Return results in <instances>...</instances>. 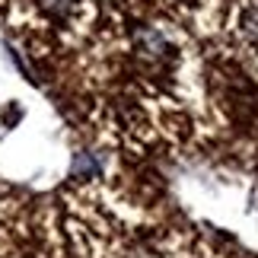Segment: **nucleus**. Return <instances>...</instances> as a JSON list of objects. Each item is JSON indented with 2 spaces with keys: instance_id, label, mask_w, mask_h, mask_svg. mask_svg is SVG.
Segmentation results:
<instances>
[{
  "instance_id": "f257e3e1",
  "label": "nucleus",
  "mask_w": 258,
  "mask_h": 258,
  "mask_svg": "<svg viewBox=\"0 0 258 258\" xmlns=\"http://www.w3.org/2000/svg\"><path fill=\"white\" fill-rule=\"evenodd\" d=\"M233 29L245 45H258V0H242L233 13Z\"/></svg>"
},
{
  "instance_id": "7ed1b4c3",
  "label": "nucleus",
  "mask_w": 258,
  "mask_h": 258,
  "mask_svg": "<svg viewBox=\"0 0 258 258\" xmlns=\"http://www.w3.org/2000/svg\"><path fill=\"white\" fill-rule=\"evenodd\" d=\"M74 0H38V10H45L51 19H64L67 13H71Z\"/></svg>"
},
{
  "instance_id": "f03ea898",
  "label": "nucleus",
  "mask_w": 258,
  "mask_h": 258,
  "mask_svg": "<svg viewBox=\"0 0 258 258\" xmlns=\"http://www.w3.org/2000/svg\"><path fill=\"white\" fill-rule=\"evenodd\" d=\"M99 172H102V163H99L93 153H86V150L74 153V163H71V175L74 178H93Z\"/></svg>"
}]
</instances>
